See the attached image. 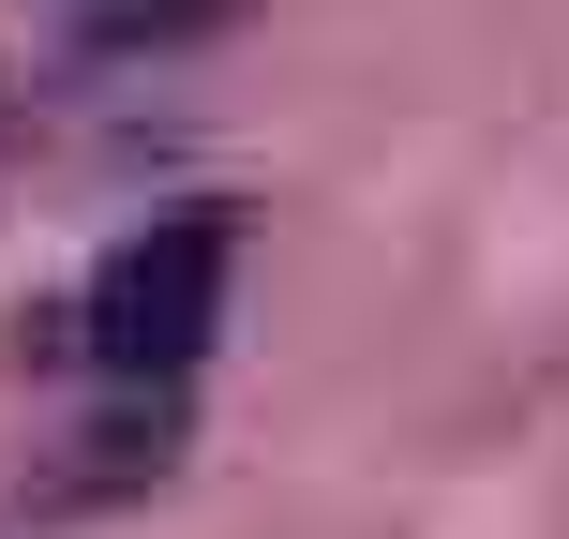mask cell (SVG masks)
<instances>
[{
  "label": "cell",
  "mask_w": 569,
  "mask_h": 539,
  "mask_svg": "<svg viewBox=\"0 0 569 539\" xmlns=\"http://www.w3.org/2000/svg\"><path fill=\"white\" fill-rule=\"evenodd\" d=\"M226 285H240V210H150L136 240H106L90 285L60 315H30V360H90L106 390H180L226 330Z\"/></svg>",
  "instance_id": "6da1fadb"
}]
</instances>
